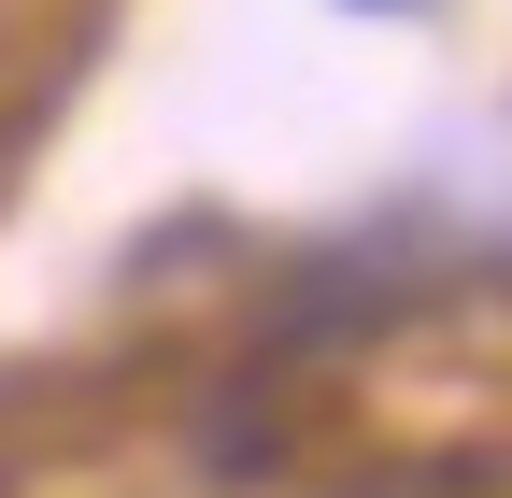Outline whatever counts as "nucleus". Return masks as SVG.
<instances>
[{"label": "nucleus", "instance_id": "nucleus-1", "mask_svg": "<svg viewBox=\"0 0 512 498\" xmlns=\"http://www.w3.org/2000/svg\"><path fill=\"white\" fill-rule=\"evenodd\" d=\"M356 15H413V0H356Z\"/></svg>", "mask_w": 512, "mask_h": 498}]
</instances>
